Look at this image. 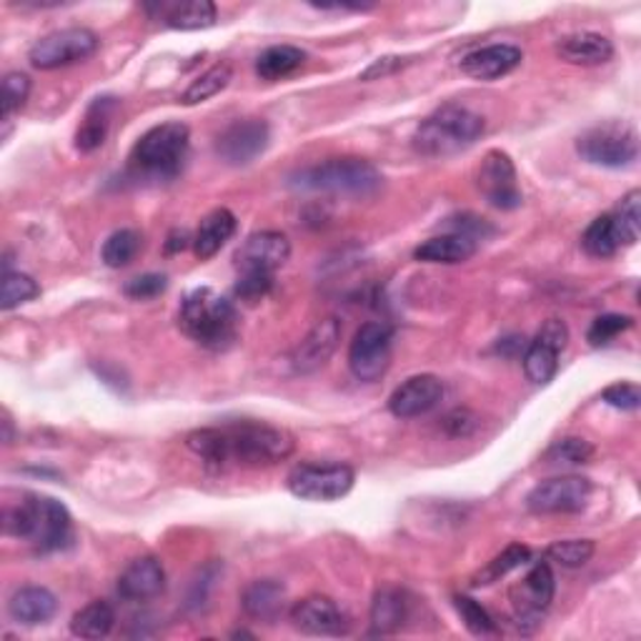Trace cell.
Wrapping results in <instances>:
<instances>
[{
  "mask_svg": "<svg viewBox=\"0 0 641 641\" xmlns=\"http://www.w3.org/2000/svg\"><path fill=\"white\" fill-rule=\"evenodd\" d=\"M484 130L486 124L479 113L449 103V106L433 111L429 118H423L413 130L411 140L417 154L427 158H446L474 146L484 136Z\"/></svg>",
  "mask_w": 641,
  "mask_h": 641,
  "instance_id": "cell-3",
  "label": "cell"
},
{
  "mask_svg": "<svg viewBox=\"0 0 641 641\" xmlns=\"http://www.w3.org/2000/svg\"><path fill=\"white\" fill-rule=\"evenodd\" d=\"M186 446L191 449L206 466L223 469L231 461L229 437H225V429H196V431L188 433Z\"/></svg>",
  "mask_w": 641,
  "mask_h": 641,
  "instance_id": "cell-31",
  "label": "cell"
},
{
  "mask_svg": "<svg viewBox=\"0 0 641 641\" xmlns=\"http://www.w3.org/2000/svg\"><path fill=\"white\" fill-rule=\"evenodd\" d=\"M160 18L174 31H206L219 21V11L211 0H188V3L160 6Z\"/></svg>",
  "mask_w": 641,
  "mask_h": 641,
  "instance_id": "cell-27",
  "label": "cell"
},
{
  "mask_svg": "<svg viewBox=\"0 0 641 641\" xmlns=\"http://www.w3.org/2000/svg\"><path fill=\"white\" fill-rule=\"evenodd\" d=\"M601 399H605L609 407L621 409V411H637L641 407V389L637 383L621 381V383H611L601 391Z\"/></svg>",
  "mask_w": 641,
  "mask_h": 641,
  "instance_id": "cell-44",
  "label": "cell"
},
{
  "mask_svg": "<svg viewBox=\"0 0 641 641\" xmlns=\"http://www.w3.org/2000/svg\"><path fill=\"white\" fill-rule=\"evenodd\" d=\"M101 49V38L91 28H63L33 43L28 61L38 71H55L91 59Z\"/></svg>",
  "mask_w": 641,
  "mask_h": 641,
  "instance_id": "cell-8",
  "label": "cell"
},
{
  "mask_svg": "<svg viewBox=\"0 0 641 641\" xmlns=\"http://www.w3.org/2000/svg\"><path fill=\"white\" fill-rule=\"evenodd\" d=\"M188 246V233L186 231H174L168 235V243H166V251L168 253H178Z\"/></svg>",
  "mask_w": 641,
  "mask_h": 641,
  "instance_id": "cell-49",
  "label": "cell"
},
{
  "mask_svg": "<svg viewBox=\"0 0 641 641\" xmlns=\"http://www.w3.org/2000/svg\"><path fill=\"white\" fill-rule=\"evenodd\" d=\"M306 63V53L296 45H271L256 61V73L263 81H284Z\"/></svg>",
  "mask_w": 641,
  "mask_h": 641,
  "instance_id": "cell-30",
  "label": "cell"
},
{
  "mask_svg": "<svg viewBox=\"0 0 641 641\" xmlns=\"http://www.w3.org/2000/svg\"><path fill=\"white\" fill-rule=\"evenodd\" d=\"M479 429V417L469 409H454L444 419V431L454 439H466Z\"/></svg>",
  "mask_w": 641,
  "mask_h": 641,
  "instance_id": "cell-47",
  "label": "cell"
},
{
  "mask_svg": "<svg viewBox=\"0 0 641 641\" xmlns=\"http://www.w3.org/2000/svg\"><path fill=\"white\" fill-rule=\"evenodd\" d=\"M617 221V229L621 235V246H634L641 233V191L634 188L624 198H621L619 209L611 213Z\"/></svg>",
  "mask_w": 641,
  "mask_h": 641,
  "instance_id": "cell-38",
  "label": "cell"
},
{
  "mask_svg": "<svg viewBox=\"0 0 641 641\" xmlns=\"http://www.w3.org/2000/svg\"><path fill=\"white\" fill-rule=\"evenodd\" d=\"M524 53L512 43H494L466 53L461 59V71L476 81H496L512 73L522 63Z\"/></svg>",
  "mask_w": 641,
  "mask_h": 641,
  "instance_id": "cell-21",
  "label": "cell"
},
{
  "mask_svg": "<svg viewBox=\"0 0 641 641\" xmlns=\"http://www.w3.org/2000/svg\"><path fill=\"white\" fill-rule=\"evenodd\" d=\"M55 611H59V599L45 587H21L8 601V614L25 627L45 624L55 617Z\"/></svg>",
  "mask_w": 641,
  "mask_h": 641,
  "instance_id": "cell-23",
  "label": "cell"
},
{
  "mask_svg": "<svg viewBox=\"0 0 641 641\" xmlns=\"http://www.w3.org/2000/svg\"><path fill=\"white\" fill-rule=\"evenodd\" d=\"M6 534L31 542L41 551H61L73 544V518L53 496L28 494L6 512Z\"/></svg>",
  "mask_w": 641,
  "mask_h": 641,
  "instance_id": "cell-1",
  "label": "cell"
},
{
  "mask_svg": "<svg viewBox=\"0 0 641 641\" xmlns=\"http://www.w3.org/2000/svg\"><path fill=\"white\" fill-rule=\"evenodd\" d=\"M140 246H144V239L134 229H120L116 233H111L106 243H103L101 256L106 261V266L111 269H124L130 261L138 256Z\"/></svg>",
  "mask_w": 641,
  "mask_h": 641,
  "instance_id": "cell-36",
  "label": "cell"
},
{
  "mask_svg": "<svg viewBox=\"0 0 641 641\" xmlns=\"http://www.w3.org/2000/svg\"><path fill=\"white\" fill-rule=\"evenodd\" d=\"M291 621L298 631L311 637H338L346 634L348 629V621L336 607V601L320 597V593L296 601L291 609Z\"/></svg>",
  "mask_w": 641,
  "mask_h": 641,
  "instance_id": "cell-18",
  "label": "cell"
},
{
  "mask_svg": "<svg viewBox=\"0 0 641 641\" xmlns=\"http://www.w3.org/2000/svg\"><path fill=\"white\" fill-rule=\"evenodd\" d=\"M454 605H456V611H459L461 621H464L471 634H476V637L494 634V631H496L494 619L488 617V611L484 607H481L479 601L469 599V597H456Z\"/></svg>",
  "mask_w": 641,
  "mask_h": 641,
  "instance_id": "cell-43",
  "label": "cell"
},
{
  "mask_svg": "<svg viewBox=\"0 0 641 641\" xmlns=\"http://www.w3.org/2000/svg\"><path fill=\"white\" fill-rule=\"evenodd\" d=\"M356 474L348 464H298L291 471L288 492L304 502H338L354 488Z\"/></svg>",
  "mask_w": 641,
  "mask_h": 641,
  "instance_id": "cell-9",
  "label": "cell"
},
{
  "mask_svg": "<svg viewBox=\"0 0 641 641\" xmlns=\"http://www.w3.org/2000/svg\"><path fill=\"white\" fill-rule=\"evenodd\" d=\"M291 259V241L281 231L251 233L243 246L235 251V269L239 273H256L273 276Z\"/></svg>",
  "mask_w": 641,
  "mask_h": 641,
  "instance_id": "cell-15",
  "label": "cell"
},
{
  "mask_svg": "<svg viewBox=\"0 0 641 641\" xmlns=\"http://www.w3.org/2000/svg\"><path fill=\"white\" fill-rule=\"evenodd\" d=\"M38 294H41V286L35 284V279L21 271H6L3 286H0V308L13 311L33 301Z\"/></svg>",
  "mask_w": 641,
  "mask_h": 641,
  "instance_id": "cell-37",
  "label": "cell"
},
{
  "mask_svg": "<svg viewBox=\"0 0 641 641\" xmlns=\"http://www.w3.org/2000/svg\"><path fill=\"white\" fill-rule=\"evenodd\" d=\"M235 233V216L229 209H216L201 221L193 239V251L201 261L213 259Z\"/></svg>",
  "mask_w": 641,
  "mask_h": 641,
  "instance_id": "cell-26",
  "label": "cell"
},
{
  "mask_svg": "<svg viewBox=\"0 0 641 641\" xmlns=\"http://www.w3.org/2000/svg\"><path fill=\"white\" fill-rule=\"evenodd\" d=\"M554 589H556V581H554V571L549 564H544V561L534 564L529 574H526V577L518 581L516 587H512V591H508L518 624L522 627L539 624L542 617L551 607Z\"/></svg>",
  "mask_w": 641,
  "mask_h": 641,
  "instance_id": "cell-14",
  "label": "cell"
},
{
  "mask_svg": "<svg viewBox=\"0 0 641 641\" xmlns=\"http://www.w3.org/2000/svg\"><path fill=\"white\" fill-rule=\"evenodd\" d=\"M113 627H116V611L108 601H91L71 619L73 637L81 639H103L111 634Z\"/></svg>",
  "mask_w": 641,
  "mask_h": 641,
  "instance_id": "cell-32",
  "label": "cell"
},
{
  "mask_svg": "<svg viewBox=\"0 0 641 641\" xmlns=\"http://www.w3.org/2000/svg\"><path fill=\"white\" fill-rule=\"evenodd\" d=\"M273 286V276H256V273H239L235 281V296L246 304H256L263 296L269 294Z\"/></svg>",
  "mask_w": 641,
  "mask_h": 641,
  "instance_id": "cell-46",
  "label": "cell"
},
{
  "mask_svg": "<svg viewBox=\"0 0 641 641\" xmlns=\"http://www.w3.org/2000/svg\"><path fill=\"white\" fill-rule=\"evenodd\" d=\"M231 461L241 466H273L294 454V437L286 429L261 421H239L225 427Z\"/></svg>",
  "mask_w": 641,
  "mask_h": 641,
  "instance_id": "cell-6",
  "label": "cell"
},
{
  "mask_svg": "<svg viewBox=\"0 0 641 641\" xmlns=\"http://www.w3.org/2000/svg\"><path fill=\"white\" fill-rule=\"evenodd\" d=\"M593 549H597V546H593L591 539H567V542H554L549 549H546V556H549L551 561L561 564V567L579 569L591 559Z\"/></svg>",
  "mask_w": 641,
  "mask_h": 641,
  "instance_id": "cell-41",
  "label": "cell"
},
{
  "mask_svg": "<svg viewBox=\"0 0 641 641\" xmlns=\"http://www.w3.org/2000/svg\"><path fill=\"white\" fill-rule=\"evenodd\" d=\"M28 93H31V78H28L25 73H8L3 78V138L8 136V130H11L13 124V116L18 111L25 106L28 101Z\"/></svg>",
  "mask_w": 641,
  "mask_h": 641,
  "instance_id": "cell-39",
  "label": "cell"
},
{
  "mask_svg": "<svg viewBox=\"0 0 641 641\" xmlns=\"http://www.w3.org/2000/svg\"><path fill=\"white\" fill-rule=\"evenodd\" d=\"M591 481L584 476H556L536 484L526 496V508L532 514H577L589 504Z\"/></svg>",
  "mask_w": 641,
  "mask_h": 641,
  "instance_id": "cell-11",
  "label": "cell"
},
{
  "mask_svg": "<svg viewBox=\"0 0 641 641\" xmlns=\"http://www.w3.org/2000/svg\"><path fill=\"white\" fill-rule=\"evenodd\" d=\"M444 399V383L433 374H419L403 381L399 389L391 393L389 411L396 419H417L439 407Z\"/></svg>",
  "mask_w": 641,
  "mask_h": 641,
  "instance_id": "cell-17",
  "label": "cell"
},
{
  "mask_svg": "<svg viewBox=\"0 0 641 641\" xmlns=\"http://www.w3.org/2000/svg\"><path fill=\"white\" fill-rule=\"evenodd\" d=\"M188 146H191V134L183 124L171 120L150 128L130 150V174L146 181H174L183 171Z\"/></svg>",
  "mask_w": 641,
  "mask_h": 641,
  "instance_id": "cell-4",
  "label": "cell"
},
{
  "mask_svg": "<svg viewBox=\"0 0 641 641\" xmlns=\"http://www.w3.org/2000/svg\"><path fill=\"white\" fill-rule=\"evenodd\" d=\"M577 150L591 166L627 168L639 158V134L624 120H607L581 134Z\"/></svg>",
  "mask_w": 641,
  "mask_h": 641,
  "instance_id": "cell-7",
  "label": "cell"
},
{
  "mask_svg": "<svg viewBox=\"0 0 641 641\" xmlns=\"http://www.w3.org/2000/svg\"><path fill=\"white\" fill-rule=\"evenodd\" d=\"M569 344V326L561 318L544 320L534 341L524 354V371L529 381L536 386H546L554 381L559 371V356Z\"/></svg>",
  "mask_w": 641,
  "mask_h": 641,
  "instance_id": "cell-12",
  "label": "cell"
},
{
  "mask_svg": "<svg viewBox=\"0 0 641 641\" xmlns=\"http://www.w3.org/2000/svg\"><path fill=\"white\" fill-rule=\"evenodd\" d=\"M409 619V599L401 589L386 587L376 591L371 605V627L376 634H393Z\"/></svg>",
  "mask_w": 641,
  "mask_h": 641,
  "instance_id": "cell-29",
  "label": "cell"
},
{
  "mask_svg": "<svg viewBox=\"0 0 641 641\" xmlns=\"http://www.w3.org/2000/svg\"><path fill=\"white\" fill-rule=\"evenodd\" d=\"M591 456H593V446L587 439H577V437L556 441V444L549 446V451L544 454V459L549 461V464H564V466L589 464Z\"/></svg>",
  "mask_w": 641,
  "mask_h": 641,
  "instance_id": "cell-40",
  "label": "cell"
},
{
  "mask_svg": "<svg viewBox=\"0 0 641 641\" xmlns=\"http://www.w3.org/2000/svg\"><path fill=\"white\" fill-rule=\"evenodd\" d=\"M532 559V551H529V546H524V544H508L506 549L494 556L492 561L486 564L484 569H481L474 579H471V587H488V584H494L498 581L502 577H506L508 571H514L522 567V564H526Z\"/></svg>",
  "mask_w": 641,
  "mask_h": 641,
  "instance_id": "cell-34",
  "label": "cell"
},
{
  "mask_svg": "<svg viewBox=\"0 0 641 641\" xmlns=\"http://www.w3.org/2000/svg\"><path fill=\"white\" fill-rule=\"evenodd\" d=\"M476 253V241L461 233L433 235L413 251V259L423 263H441V266H456Z\"/></svg>",
  "mask_w": 641,
  "mask_h": 641,
  "instance_id": "cell-25",
  "label": "cell"
},
{
  "mask_svg": "<svg viewBox=\"0 0 641 641\" xmlns=\"http://www.w3.org/2000/svg\"><path fill=\"white\" fill-rule=\"evenodd\" d=\"M556 53H559L561 61L571 65H601L614 59V45H611L607 35L581 31L564 35L556 43Z\"/></svg>",
  "mask_w": 641,
  "mask_h": 641,
  "instance_id": "cell-22",
  "label": "cell"
},
{
  "mask_svg": "<svg viewBox=\"0 0 641 641\" xmlns=\"http://www.w3.org/2000/svg\"><path fill=\"white\" fill-rule=\"evenodd\" d=\"M168 286V279L164 273H144V276H136L130 279L126 284V296L134 298V301H148V298H156L166 291Z\"/></svg>",
  "mask_w": 641,
  "mask_h": 641,
  "instance_id": "cell-45",
  "label": "cell"
},
{
  "mask_svg": "<svg viewBox=\"0 0 641 641\" xmlns=\"http://www.w3.org/2000/svg\"><path fill=\"white\" fill-rule=\"evenodd\" d=\"M391 328L381 320H369L358 328L348 348V369L358 381H381L391 366Z\"/></svg>",
  "mask_w": 641,
  "mask_h": 641,
  "instance_id": "cell-10",
  "label": "cell"
},
{
  "mask_svg": "<svg viewBox=\"0 0 641 641\" xmlns=\"http://www.w3.org/2000/svg\"><path fill=\"white\" fill-rule=\"evenodd\" d=\"M178 326L209 351H225L239 341V314L229 298L213 288H193L178 311Z\"/></svg>",
  "mask_w": 641,
  "mask_h": 641,
  "instance_id": "cell-2",
  "label": "cell"
},
{
  "mask_svg": "<svg viewBox=\"0 0 641 641\" xmlns=\"http://www.w3.org/2000/svg\"><path fill=\"white\" fill-rule=\"evenodd\" d=\"M476 183L479 191L484 193V198L494 206V209L514 211L524 201L522 188H518L514 160L508 158L504 150H488L479 166Z\"/></svg>",
  "mask_w": 641,
  "mask_h": 641,
  "instance_id": "cell-13",
  "label": "cell"
},
{
  "mask_svg": "<svg viewBox=\"0 0 641 641\" xmlns=\"http://www.w3.org/2000/svg\"><path fill=\"white\" fill-rule=\"evenodd\" d=\"M113 111H116V98L103 96L93 101L86 111V118H83V124L78 128V134H75V148L83 150V154H91V150L106 144Z\"/></svg>",
  "mask_w": 641,
  "mask_h": 641,
  "instance_id": "cell-28",
  "label": "cell"
},
{
  "mask_svg": "<svg viewBox=\"0 0 641 641\" xmlns=\"http://www.w3.org/2000/svg\"><path fill=\"white\" fill-rule=\"evenodd\" d=\"M286 605V587L276 579H259L251 581L241 593V607L246 617L256 621H266L273 624L279 619Z\"/></svg>",
  "mask_w": 641,
  "mask_h": 641,
  "instance_id": "cell-24",
  "label": "cell"
},
{
  "mask_svg": "<svg viewBox=\"0 0 641 641\" xmlns=\"http://www.w3.org/2000/svg\"><path fill=\"white\" fill-rule=\"evenodd\" d=\"M166 589V569L156 556H140L120 571L118 593L126 601L156 599Z\"/></svg>",
  "mask_w": 641,
  "mask_h": 641,
  "instance_id": "cell-20",
  "label": "cell"
},
{
  "mask_svg": "<svg viewBox=\"0 0 641 641\" xmlns=\"http://www.w3.org/2000/svg\"><path fill=\"white\" fill-rule=\"evenodd\" d=\"M383 183L371 160L366 158H328L324 164L308 166L291 176V186L301 191L334 193V196H374Z\"/></svg>",
  "mask_w": 641,
  "mask_h": 641,
  "instance_id": "cell-5",
  "label": "cell"
},
{
  "mask_svg": "<svg viewBox=\"0 0 641 641\" xmlns=\"http://www.w3.org/2000/svg\"><path fill=\"white\" fill-rule=\"evenodd\" d=\"M338 338H341V324L336 316H328L311 328L304 341H301L294 354H291V366L296 374H314L320 366H326L334 356Z\"/></svg>",
  "mask_w": 641,
  "mask_h": 641,
  "instance_id": "cell-19",
  "label": "cell"
},
{
  "mask_svg": "<svg viewBox=\"0 0 641 641\" xmlns=\"http://www.w3.org/2000/svg\"><path fill=\"white\" fill-rule=\"evenodd\" d=\"M233 78V69L229 63H216L213 69L206 71L203 75H198V78L191 83L183 91L181 103L183 106H196V103H203L213 96H219V93L229 86Z\"/></svg>",
  "mask_w": 641,
  "mask_h": 641,
  "instance_id": "cell-35",
  "label": "cell"
},
{
  "mask_svg": "<svg viewBox=\"0 0 641 641\" xmlns=\"http://www.w3.org/2000/svg\"><path fill=\"white\" fill-rule=\"evenodd\" d=\"M581 246L593 259H611L621 249V235L611 213L599 216L581 235Z\"/></svg>",
  "mask_w": 641,
  "mask_h": 641,
  "instance_id": "cell-33",
  "label": "cell"
},
{
  "mask_svg": "<svg viewBox=\"0 0 641 641\" xmlns=\"http://www.w3.org/2000/svg\"><path fill=\"white\" fill-rule=\"evenodd\" d=\"M269 140L271 130L266 120L261 118L235 120V124L225 128L219 140H216V154L231 166H246L269 148Z\"/></svg>",
  "mask_w": 641,
  "mask_h": 641,
  "instance_id": "cell-16",
  "label": "cell"
},
{
  "mask_svg": "<svg viewBox=\"0 0 641 641\" xmlns=\"http://www.w3.org/2000/svg\"><path fill=\"white\" fill-rule=\"evenodd\" d=\"M407 65H409V59H401V55H386V59L374 61L369 65V69H366L361 73V81H379V78H386V75H391L396 71L407 69Z\"/></svg>",
  "mask_w": 641,
  "mask_h": 641,
  "instance_id": "cell-48",
  "label": "cell"
},
{
  "mask_svg": "<svg viewBox=\"0 0 641 641\" xmlns=\"http://www.w3.org/2000/svg\"><path fill=\"white\" fill-rule=\"evenodd\" d=\"M634 326V318L627 316V314H605L599 316L593 324L589 326V334H587V341L599 348V346H607L614 341L619 334H624L627 328Z\"/></svg>",
  "mask_w": 641,
  "mask_h": 641,
  "instance_id": "cell-42",
  "label": "cell"
}]
</instances>
